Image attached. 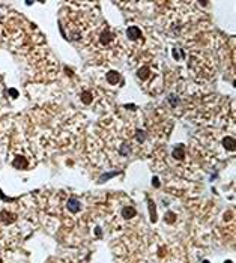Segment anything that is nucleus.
<instances>
[{
  "label": "nucleus",
  "instance_id": "obj_11",
  "mask_svg": "<svg viewBox=\"0 0 236 263\" xmlns=\"http://www.w3.org/2000/svg\"><path fill=\"white\" fill-rule=\"evenodd\" d=\"M110 39H111L110 32H104V33L101 35V42H102V44H108V42H110Z\"/></svg>",
  "mask_w": 236,
  "mask_h": 263
},
{
  "label": "nucleus",
  "instance_id": "obj_2",
  "mask_svg": "<svg viewBox=\"0 0 236 263\" xmlns=\"http://www.w3.org/2000/svg\"><path fill=\"white\" fill-rule=\"evenodd\" d=\"M126 33H128V38H129V39H132V41L138 39V38H140V35H141V32H140V29H138V27H129Z\"/></svg>",
  "mask_w": 236,
  "mask_h": 263
},
{
  "label": "nucleus",
  "instance_id": "obj_5",
  "mask_svg": "<svg viewBox=\"0 0 236 263\" xmlns=\"http://www.w3.org/2000/svg\"><path fill=\"white\" fill-rule=\"evenodd\" d=\"M122 215H123V218H126V219L132 218V217L135 215V209H134L132 206H126V208L122 209Z\"/></svg>",
  "mask_w": 236,
  "mask_h": 263
},
{
  "label": "nucleus",
  "instance_id": "obj_7",
  "mask_svg": "<svg viewBox=\"0 0 236 263\" xmlns=\"http://www.w3.org/2000/svg\"><path fill=\"white\" fill-rule=\"evenodd\" d=\"M224 146H226V149L235 150V140H233L232 137H227V138H224Z\"/></svg>",
  "mask_w": 236,
  "mask_h": 263
},
{
  "label": "nucleus",
  "instance_id": "obj_13",
  "mask_svg": "<svg viewBox=\"0 0 236 263\" xmlns=\"http://www.w3.org/2000/svg\"><path fill=\"white\" fill-rule=\"evenodd\" d=\"M9 93H11L12 98H17V96H18V92H17V90H9Z\"/></svg>",
  "mask_w": 236,
  "mask_h": 263
},
{
  "label": "nucleus",
  "instance_id": "obj_12",
  "mask_svg": "<svg viewBox=\"0 0 236 263\" xmlns=\"http://www.w3.org/2000/svg\"><path fill=\"white\" fill-rule=\"evenodd\" d=\"M165 221H167V222H173V221H175V214H171V212H170V214H167Z\"/></svg>",
  "mask_w": 236,
  "mask_h": 263
},
{
  "label": "nucleus",
  "instance_id": "obj_3",
  "mask_svg": "<svg viewBox=\"0 0 236 263\" xmlns=\"http://www.w3.org/2000/svg\"><path fill=\"white\" fill-rule=\"evenodd\" d=\"M119 80H120V75H119V72H116V71H110L107 74V81L110 84H116V83H119Z\"/></svg>",
  "mask_w": 236,
  "mask_h": 263
},
{
  "label": "nucleus",
  "instance_id": "obj_9",
  "mask_svg": "<svg viewBox=\"0 0 236 263\" xmlns=\"http://www.w3.org/2000/svg\"><path fill=\"white\" fill-rule=\"evenodd\" d=\"M81 101H83L84 104H90V102H92V93H90V92H84V93L81 95Z\"/></svg>",
  "mask_w": 236,
  "mask_h": 263
},
{
  "label": "nucleus",
  "instance_id": "obj_10",
  "mask_svg": "<svg viewBox=\"0 0 236 263\" xmlns=\"http://www.w3.org/2000/svg\"><path fill=\"white\" fill-rule=\"evenodd\" d=\"M173 155H175V158H182L184 156V146H178L175 150H173Z\"/></svg>",
  "mask_w": 236,
  "mask_h": 263
},
{
  "label": "nucleus",
  "instance_id": "obj_8",
  "mask_svg": "<svg viewBox=\"0 0 236 263\" xmlns=\"http://www.w3.org/2000/svg\"><path fill=\"white\" fill-rule=\"evenodd\" d=\"M138 77H140L141 80H146V78L149 77V68H148V66L141 68V69L138 71Z\"/></svg>",
  "mask_w": 236,
  "mask_h": 263
},
{
  "label": "nucleus",
  "instance_id": "obj_1",
  "mask_svg": "<svg viewBox=\"0 0 236 263\" xmlns=\"http://www.w3.org/2000/svg\"><path fill=\"white\" fill-rule=\"evenodd\" d=\"M12 166H14L15 169H26V167H27V161H26L24 156H17V158L12 161Z\"/></svg>",
  "mask_w": 236,
  "mask_h": 263
},
{
  "label": "nucleus",
  "instance_id": "obj_17",
  "mask_svg": "<svg viewBox=\"0 0 236 263\" xmlns=\"http://www.w3.org/2000/svg\"><path fill=\"white\" fill-rule=\"evenodd\" d=\"M0 263H2V259H0Z\"/></svg>",
  "mask_w": 236,
  "mask_h": 263
},
{
  "label": "nucleus",
  "instance_id": "obj_15",
  "mask_svg": "<svg viewBox=\"0 0 236 263\" xmlns=\"http://www.w3.org/2000/svg\"><path fill=\"white\" fill-rule=\"evenodd\" d=\"M203 263H209V262H208V260H204V262H203Z\"/></svg>",
  "mask_w": 236,
  "mask_h": 263
},
{
  "label": "nucleus",
  "instance_id": "obj_6",
  "mask_svg": "<svg viewBox=\"0 0 236 263\" xmlns=\"http://www.w3.org/2000/svg\"><path fill=\"white\" fill-rule=\"evenodd\" d=\"M0 219L5 222V224H11L14 219H15V217L12 215V214H9V212H2V215H0Z\"/></svg>",
  "mask_w": 236,
  "mask_h": 263
},
{
  "label": "nucleus",
  "instance_id": "obj_4",
  "mask_svg": "<svg viewBox=\"0 0 236 263\" xmlns=\"http://www.w3.org/2000/svg\"><path fill=\"white\" fill-rule=\"evenodd\" d=\"M80 208H81V205L78 203V200H75V199H71L69 202H68V209L71 211V212H78Z\"/></svg>",
  "mask_w": 236,
  "mask_h": 263
},
{
  "label": "nucleus",
  "instance_id": "obj_14",
  "mask_svg": "<svg viewBox=\"0 0 236 263\" xmlns=\"http://www.w3.org/2000/svg\"><path fill=\"white\" fill-rule=\"evenodd\" d=\"M158 185H159V182H158L157 177H155V179H154V186H158Z\"/></svg>",
  "mask_w": 236,
  "mask_h": 263
},
{
  "label": "nucleus",
  "instance_id": "obj_16",
  "mask_svg": "<svg viewBox=\"0 0 236 263\" xmlns=\"http://www.w3.org/2000/svg\"><path fill=\"white\" fill-rule=\"evenodd\" d=\"M226 263H232V262H229V260H227V262H226Z\"/></svg>",
  "mask_w": 236,
  "mask_h": 263
}]
</instances>
